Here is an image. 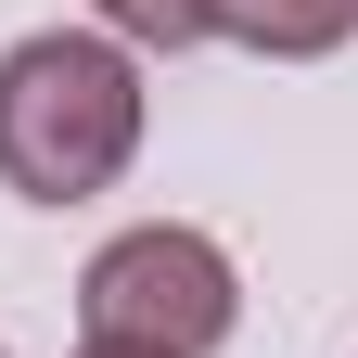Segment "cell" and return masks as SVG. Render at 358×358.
<instances>
[{
  "mask_svg": "<svg viewBox=\"0 0 358 358\" xmlns=\"http://www.w3.org/2000/svg\"><path fill=\"white\" fill-rule=\"evenodd\" d=\"M141 52H115L103 26H38L0 52V192L26 205H90L115 192L141 154Z\"/></svg>",
  "mask_w": 358,
  "mask_h": 358,
  "instance_id": "6da1fadb",
  "label": "cell"
},
{
  "mask_svg": "<svg viewBox=\"0 0 358 358\" xmlns=\"http://www.w3.org/2000/svg\"><path fill=\"white\" fill-rule=\"evenodd\" d=\"M77 333L90 345H154V358H205L243 333V268L192 217H141L77 268Z\"/></svg>",
  "mask_w": 358,
  "mask_h": 358,
  "instance_id": "7a4b0ae2",
  "label": "cell"
},
{
  "mask_svg": "<svg viewBox=\"0 0 358 358\" xmlns=\"http://www.w3.org/2000/svg\"><path fill=\"white\" fill-rule=\"evenodd\" d=\"M103 13L115 52H192V38H217V0H90Z\"/></svg>",
  "mask_w": 358,
  "mask_h": 358,
  "instance_id": "277c9868",
  "label": "cell"
},
{
  "mask_svg": "<svg viewBox=\"0 0 358 358\" xmlns=\"http://www.w3.org/2000/svg\"><path fill=\"white\" fill-rule=\"evenodd\" d=\"M217 38H243L256 64H320L358 38V0H217Z\"/></svg>",
  "mask_w": 358,
  "mask_h": 358,
  "instance_id": "3957f363",
  "label": "cell"
},
{
  "mask_svg": "<svg viewBox=\"0 0 358 358\" xmlns=\"http://www.w3.org/2000/svg\"><path fill=\"white\" fill-rule=\"evenodd\" d=\"M77 358H154V345H77Z\"/></svg>",
  "mask_w": 358,
  "mask_h": 358,
  "instance_id": "5b68a950",
  "label": "cell"
}]
</instances>
